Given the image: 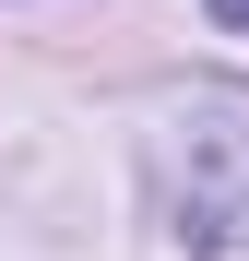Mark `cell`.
Instances as JSON below:
<instances>
[{
    "instance_id": "1",
    "label": "cell",
    "mask_w": 249,
    "mask_h": 261,
    "mask_svg": "<svg viewBox=\"0 0 249 261\" xmlns=\"http://www.w3.org/2000/svg\"><path fill=\"white\" fill-rule=\"evenodd\" d=\"M202 12H214V24H249V0H202Z\"/></svg>"
}]
</instances>
